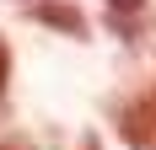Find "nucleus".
<instances>
[{"instance_id":"nucleus-5","label":"nucleus","mask_w":156,"mask_h":150,"mask_svg":"<svg viewBox=\"0 0 156 150\" xmlns=\"http://www.w3.org/2000/svg\"><path fill=\"white\" fill-rule=\"evenodd\" d=\"M0 150H32L27 139H0Z\"/></svg>"},{"instance_id":"nucleus-1","label":"nucleus","mask_w":156,"mask_h":150,"mask_svg":"<svg viewBox=\"0 0 156 150\" xmlns=\"http://www.w3.org/2000/svg\"><path fill=\"white\" fill-rule=\"evenodd\" d=\"M11 5H22V16H32L38 27H48V32H65V38H92V22L81 16V5L76 0H11Z\"/></svg>"},{"instance_id":"nucleus-3","label":"nucleus","mask_w":156,"mask_h":150,"mask_svg":"<svg viewBox=\"0 0 156 150\" xmlns=\"http://www.w3.org/2000/svg\"><path fill=\"white\" fill-rule=\"evenodd\" d=\"M102 5H108V22L129 38V32H135V16H145V5H151V0H102Z\"/></svg>"},{"instance_id":"nucleus-2","label":"nucleus","mask_w":156,"mask_h":150,"mask_svg":"<svg viewBox=\"0 0 156 150\" xmlns=\"http://www.w3.org/2000/svg\"><path fill=\"white\" fill-rule=\"evenodd\" d=\"M119 129H124L129 150H151L156 145V97H135V102L119 113Z\"/></svg>"},{"instance_id":"nucleus-4","label":"nucleus","mask_w":156,"mask_h":150,"mask_svg":"<svg viewBox=\"0 0 156 150\" xmlns=\"http://www.w3.org/2000/svg\"><path fill=\"white\" fill-rule=\"evenodd\" d=\"M5 86H11V43L0 38V113H5Z\"/></svg>"},{"instance_id":"nucleus-6","label":"nucleus","mask_w":156,"mask_h":150,"mask_svg":"<svg viewBox=\"0 0 156 150\" xmlns=\"http://www.w3.org/2000/svg\"><path fill=\"white\" fill-rule=\"evenodd\" d=\"M81 150H97V134H86V139H81Z\"/></svg>"}]
</instances>
